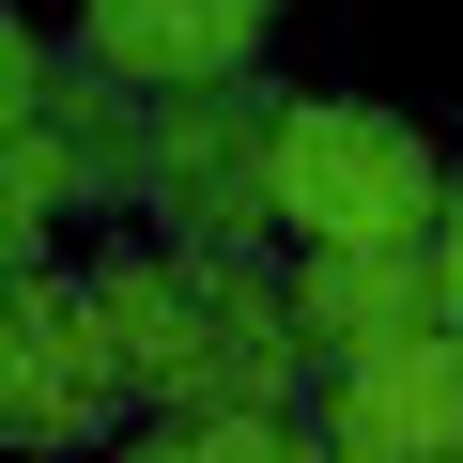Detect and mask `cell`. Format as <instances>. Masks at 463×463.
<instances>
[{"label": "cell", "mask_w": 463, "mask_h": 463, "mask_svg": "<svg viewBox=\"0 0 463 463\" xmlns=\"http://www.w3.org/2000/svg\"><path fill=\"white\" fill-rule=\"evenodd\" d=\"M448 201L463 185L402 109H355V93L279 109V232H309V248H432Z\"/></svg>", "instance_id": "3957f363"}, {"label": "cell", "mask_w": 463, "mask_h": 463, "mask_svg": "<svg viewBox=\"0 0 463 463\" xmlns=\"http://www.w3.org/2000/svg\"><path fill=\"white\" fill-rule=\"evenodd\" d=\"M432 309H448V325H463V201H448V216H432Z\"/></svg>", "instance_id": "30bf717a"}, {"label": "cell", "mask_w": 463, "mask_h": 463, "mask_svg": "<svg viewBox=\"0 0 463 463\" xmlns=\"http://www.w3.org/2000/svg\"><path fill=\"white\" fill-rule=\"evenodd\" d=\"M109 294V340H124V386L170 417V402H309V325H294V279H263V248H185V232H139V248L93 263Z\"/></svg>", "instance_id": "6da1fadb"}, {"label": "cell", "mask_w": 463, "mask_h": 463, "mask_svg": "<svg viewBox=\"0 0 463 463\" xmlns=\"http://www.w3.org/2000/svg\"><path fill=\"white\" fill-rule=\"evenodd\" d=\"M124 340H109V294L47 248H16V294H0V417H16V448H93L124 417Z\"/></svg>", "instance_id": "5b68a950"}, {"label": "cell", "mask_w": 463, "mask_h": 463, "mask_svg": "<svg viewBox=\"0 0 463 463\" xmlns=\"http://www.w3.org/2000/svg\"><path fill=\"white\" fill-rule=\"evenodd\" d=\"M294 325H309V355H325V371H340V355H371V340L448 325V309H432V248H309V263H294Z\"/></svg>", "instance_id": "ba28073f"}, {"label": "cell", "mask_w": 463, "mask_h": 463, "mask_svg": "<svg viewBox=\"0 0 463 463\" xmlns=\"http://www.w3.org/2000/svg\"><path fill=\"white\" fill-rule=\"evenodd\" d=\"M139 216H155V232H185V248H263V232H279V93H263V78L155 93Z\"/></svg>", "instance_id": "277c9868"}, {"label": "cell", "mask_w": 463, "mask_h": 463, "mask_svg": "<svg viewBox=\"0 0 463 463\" xmlns=\"http://www.w3.org/2000/svg\"><path fill=\"white\" fill-rule=\"evenodd\" d=\"M139 463H340L309 402H170L139 432Z\"/></svg>", "instance_id": "9c48e42d"}, {"label": "cell", "mask_w": 463, "mask_h": 463, "mask_svg": "<svg viewBox=\"0 0 463 463\" xmlns=\"http://www.w3.org/2000/svg\"><path fill=\"white\" fill-rule=\"evenodd\" d=\"M139 139H155V93L93 32H0V216H16V248H47V216L78 201H139Z\"/></svg>", "instance_id": "7a4b0ae2"}, {"label": "cell", "mask_w": 463, "mask_h": 463, "mask_svg": "<svg viewBox=\"0 0 463 463\" xmlns=\"http://www.w3.org/2000/svg\"><path fill=\"white\" fill-rule=\"evenodd\" d=\"M78 32L139 78V93H201V78H248L279 0H78Z\"/></svg>", "instance_id": "52a82bcc"}, {"label": "cell", "mask_w": 463, "mask_h": 463, "mask_svg": "<svg viewBox=\"0 0 463 463\" xmlns=\"http://www.w3.org/2000/svg\"><path fill=\"white\" fill-rule=\"evenodd\" d=\"M309 417L340 463H463V325H417V340L309 371Z\"/></svg>", "instance_id": "8992f818"}]
</instances>
